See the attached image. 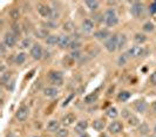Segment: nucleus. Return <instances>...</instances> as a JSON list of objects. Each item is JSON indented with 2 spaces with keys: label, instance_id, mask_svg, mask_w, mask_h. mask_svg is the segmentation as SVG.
Returning <instances> with one entry per match:
<instances>
[{
  "label": "nucleus",
  "instance_id": "1",
  "mask_svg": "<svg viewBox=\"0 0 156 137\" xmlns=\"http://www.w3.org/2000/svg\"><path fill=\"white\" fill-rule=\"evenodd\" d=\"M105 23L108 27H113V26L117 25L119 18H117L116 12L113 8H109V9L106 11V13H105Z\"/></svg>",
  "mask_w": 156,
  "mask_h": 137
},
{
  "label": "nucleus",
  "instance_id": "2",
  "mask_svg": "<svg viewBox=\"0 0 156 137\" xmlns=\"http://www.w3.org/2000/svg\"><path fill=\"white\" fill-rule=\"evenodd\" d=\"M119 47V37L117 35H112L109 39H107L105 41V48L109 52V53H113L115 52Z\"/></svg>",
  "mask_w": 156,
  "mask_h": 137
},
{
  "label": "nucleus",
  "instance_id": "3",
  "mask_svg": "<svg viewBox=\"0 0 156 137\" xmlns=\"http://www.w3.org/2000/svg\"><path fill=\"white\" fill-rule=\"evenodd\" d=\"M48 77H49V81L55 86H62L63 84V75L61 72H51Z\"/></svg>",
  "mask_w": 156,
  "mask_h": 137
},
{
  "label": "nucleus",
  "instance_id": "4",
  "mask_svg": "<svg viewBox=\"0 0 156 137\" xmlns=\"http://www.w3.org/2000/svg\"><path fill=\"white\" fill-rule=\"evenodd\" d=\"M42 55H44V49H42L41 45H39V44H34V45L32 46L31 56L34 59V60H40V59H42Z\"/></svg>",
  "mask_w": 156,
  "mask_h": 137
},
{
  "label": "nucleus",
  "instance_id": "5",
  "mask_svg": "<svg viewBox=\"0 0 156 137\" xmlns=\"http://www.w3.org/2000/svg\"><path fill=\"white\" fill-rule=\"evenodd\" d=\"M130 13L134 18H139L141 16V14L143 13V5L139 2V1H135L132 4V7H130Z\"/></svg>",
  "mask_w": 156,
  "mask_h": 137
},
{
  "label": "nucleus",
  "instance_id": "6",
  "mask_svg": "<svg viewBox=\"0 0 156 137\" xmlns=\"http://www.w3.org/2000/svg\"><path fill=\"white\" fill-rule=\"evenodd\" d=\"M4 44H5V46L8 47V48L14 47L16 44V34H13L12 32H11V33H9V32L6 33L5 37H4Z\"/></svg>",
  "mask_w": 156,
  "mask_h": 137
},
{
  "label": "nucleus",
  "instance_id": "7",
  "mask_svg": "<svg viewBox=\"0 0 156 137\" xmlns=\"http://www.w3.org/2000/svg\"><path fill=\"white\" fill-rule=\"evenodd\" d=\"M123 129V125H122V123L119 121H114L112 122L109 125H108V131H109L110 134H113V135H116V134H120L121 131Z\"/></svg>",
  "mask_w": 156,
  "mask_h": 137
},
{
  "label": "nucleus",
  "instance_id": "8",
  "mask_svg": "<svg viewBox=\"0 0 156 137\" xmlns=\"http://www.w3.org/2000/svg\"><path fill=\"white\" fill-rule=\"evenodd\" d=\"M28 114H30V109L26 106H23L21 108H19V110L16 113V117L18 121L23 122L28 117Z\"/></svg>",
  "mask_w": 156,
  "mask_h": 137
},
{
  "label": "nucleus",
  "instance_id": "9",
  "mask_svg": "<svg viewBox=\"0 0 156 137\" xmlns=\"http://www.w3.org/2000/svg\"><path fill=\"white\" fill-rule=\"evenodd\" d=\"M144 53V49L141 47V46H133V47H130L129 49H128V55L129 56H132V58H140L142 56Z\"/></svg>",
  "mask_w": 156,
  "mask_h": 137
},
{
  "label": "nucleus",
  "instance_id": "10",
  "mask_svg": "<svg viewBox=\"0 0 156 137\" xmlns=\"http://www.w3.org/2000/svg\"><path fill=\"white\" fill-rule=\"evenodd\" d=\"M38 12H39V14L41 16H44V18H49L51 16V13H52V8L49 7V6H47V5H44V4H40L38 5Z\"/></svg>",
  "mask_w": 156,
  "mask_h": 137
},
{
  "label": "nucleus",
  "instance_id": "11",
  "mask_svg": "<svg viewBox=\"0 0 156 137\" xmlns=\"http://www.w3.org/2000/svg\"><path fill=\"white\" fill-rule=\"evenodd\" d=\"M94 37L98 39V40H107L112 35H110V32L108 30H100L94 33Z\"/></svg>",
  "mask_w": 156,
  "mask_h": 137
},
{
  "label": "nucleus",
  "instance_id": "12",
  "mask_svg": "<svg viewBox=\"0 0 156 137\" xmlns=\"http://www.w3.org/2000/svg\"><path fill=\"white\" fill-rule=\"evenodd\" d=\"M81 28H82V32H85V33H92L94 30V23L90 19H86L82 21Z\"/></svg>",
  "mask_w": 156,
  "mask_h": 137
},
{
  "label": "nucleus",
  "instance_id": "13",
  "mask_svg": "<svg viewBox=\"0 0 156 137\" xmlns=\"http://www.w3.org/2000/svg\"><path fill=\"white\" fill-rule=\"evenodd\" d=\"M87 128H88L87 121L81 120V121H79L78 123L75 124V132H78V134H83L87 130Z\"/></svg>",
  "mask_w": 156,
  "mask_h": 137
},
{
  "label": "nucleus",
  "instance_id": "14",
  "mask_svg": "<svg viewBox=\"0 0 156 137\" xmlns=\"http://www.w3.org/2000/svg\"><path fill=\"white\" fill-rule=\"evenodd\" d=\"M70 38L68 35H60L59 37V42H58V46L60 48H66V47H69L70 45Z\"/></svg>",
  "mask_w": 156,
  "mask_h": 137
},
{
  "label": "nucleus",
  "instance_id": "15",
  "mask_svg": "<svg viewBox=\"0 0 156 137\" xmlns=\"http://www.w3.org/2000/svg\"><path fill=\"white\" fill-rule=\"evenodd\" d=\"M58 94H59V90L54 88V87H47L44 89V95L46 96V97H56L58 96Z\"/></svg>",
  "mask_w": 156,
  "mask_h": 137
},
{
  "label": "nucleus",
  "instance_id": "16",
  "mask_svg": "<svg viewBox=\"0 0 156 137\" xmlns=\"http://www.w3.org/2000/svg\"><path fill=\"white\" fill-rule=\"evenodd\" d=\"M60 129V123L56 120H52V121L48 122L47 124V130L51 131V132H56L58 130Z\"/></svg>",
  "mask_w": 156,
  "mask_h": 137
},
{
  "label": "nucleus",
  "instance_id": "17",
  "mask_svg": "<svg viewBox=\"0 0 156 137\" xmlns=\"http://www.w3.org/2000/svg\"><path fill=\"white\" fill-rule=\"evenodd\" d=\"M135 110L137 111V113H144L146 110H147V103H146V101H143V100H141V101H136L135 102Z\"/></svg>",
  "mask_w": 156,
  "mask_h": 137
},
{
  "label": "nucleus",
  "instance_id": "18",
  "mask_svg": "<svg viewBox=\"0 0 156 137\" xmlns=\"http://www.w3.org/2000/svg\"><path fill=\"white\" fill-rule=\"evenodd\" d=\"M59 37L60 35H55V34H49V37L45 40L46 41V45L48 46H55L59 42Z\"/></svg>",
  "mask_w": 156,
  "mask_h": 137
},
{
  "label": "nucleus",
  "instance_id": "19",
  "mask_svg": "<svg viewBox=\"0 0 156 137\" xmlns=\"http://www.w3.org/2000/svg\"><path fill=\"white\" fill-rule=\"evenodd\" d=\"M92 127H93L94 130H96V131L100 132L105 128V122L102 121V120H94L93 123H92Z\"/></svg>",
  "mask_w": 156,
  "mask_h": 137
},
{
  "label": "nucleus",
  "instance_id": "20",
  "mask_svg": "<svg viewBox=\"0 0 156 137\" xmlns=\"http://www.w3.org/2000/svg\"><path fill=\"white\" fill-rule=\"evenodd\" d=\"M75 115L73 114H67L65 117L62 118V123L65 125H70V124H73L74 122H75Z\"/></svg>",
  "mask_w": 156,
  "mask_h": 137
},
{
  "label": "nucleus",
  "instance_id": "21",
  "mask_svg": "<svg viewBox=\"0 0 156 137\" xmlns=\"http://www.w3.org/2000/svg\"><path fill=\"white\" fill-rule=\"evenodd\" d=\"M96 100H98V93H92V94H88L86 97H85V103L92 104Z\"/></svg>",
  "mask_w": 156,
  "mask_h": 137
},
{
  "label": "nucleus",
  "instance_id": "22",
  "mask_svg": "<svg viewBox=\"0 0 156 137\" xmlns=\"http://www.w3.org/2000/svg\"><path fill=\"white\" fill-rule=\"evenodd\" d=\"M99 1H96V0H87L86 1V6L90 11H96L98 8H99Z\"/></svg>",
  "mask_w": 156,
  "mask_h": 137
},
{
  "label": "nucleus",
  "instance_id": "23",
  "mask_svg": "<svg viewBox=\"0 0 156 137\" xmlns=\"http://www.w3.org/2000/svg\"><path fill=\"white\" fill-rule=\"evenodd\" d=\"M35 35L40 39H45L46 40L48 37H49V34H48V30L47 28H40L35 32Z\"/></svg>",
  "mask_w": 156,
  "mask_h": 137
},
{
  "label": "nucleus",
  "instance_id": "24",
  "mask_svg": "<svg viewBox=\"0 0 156 137\" xmlns=\"http://www.w3.org/2000/svg\"><path fill=\"white\" fill-rule=\"evenodd\" d=\"M130 96H132V94L129 93V91H121L120 94H119V96H117V99L119 101H121V102H126V101H128V100L130 99Z\"/></svg>",
  "mask_w": 156,
  "mask_h": 137
},
{
  "label": "nucleus",
  "instance_id": "25",
  "mask_svg": "<svg viewBox=\"0 0 156 137\" xmlns=\"http://www.w3.org/2000/svg\"><path fill=\"white\" fill-rule=\"evenodd\" d=\"M106 113H107V116H108L109 118H116L117 115H119V113H117V109H116V108H114V107H110V108H108Z\"/></svg>",
  "mask_w": 156,
  "mask_h": 137
},
{
  "label": "nucleus",
  "instance_id": "26",
  "mask_svg": "<svg viewBox=\"0 0 156 137\" xmlns=\"http://www.w3.org/2000/svg\"><path fill=\"white\" fill-rule=\"evenodd\" d=\"M127 41H128L127 37H126L125 34H121V35L119 37V47H117V49H122V48L127 45Z\"/></svg>",
  "mask_w": 156,
  "mask_h": 137
},
{
  "label": "nucleus",
  "instance_id": "27",
  "mask_svg": "<svg viewBox=\"0 0 156 137\" xmlns=\"http://www.w3.org/2000/svg\"><path fill=\"white\" fill-rule=\"evenodd\" d=\"M9 16H11L13 20H18L19 16H20V9L18 7L12 8V9L9 11Z\"/></svg>",
  "mask_w": 156,
  "mask_h": 137
},
{
  "label": "nucleus",
  "instance_id": "28",
  "mask_svg": "<svg viewBox=\"0 0 156 137\" xmlns=\"http://www.w3.org/2000/svg\"><path fill=\"white\" fill-rule=\"evenodd\" d=\"M128 124L132 125V127H136V125H140V120L134 116V115H130L129 118H128Z\"/></svg>",
  "mask_w": 156,
  "mask_h": 137
},
{
  "label": "nucleus",
  "instance_id": "29",
  "mask_svg": "<svg viewBox=\"0 0 156 137\" xmlns=\"http://www.w3.org/2000/svg\"><path fill=\"white\" fill-rule=\"evenodd\" d=\"M134 40H135V42H137V44H143V42H146V41H147V37H146L144 34L137 33V34H135Z\"/></svg>",
  "mask_w": 156,
  "mask_h": 137
},
{
  "label": "nucleus",
  "instance_id": "30",
  "mask_svg": "<svg viewBox=\"0 0 156 137\" xmlns=\"http://www.w3.org/2000/svg\"><path fill=\"white\" fill-rule=\"evenodd\" d=\"M74 30H75V25L72 21H67V23H63V30L65 32H74Z\"/></svg>",
  "mask_w": 156,
  "mask_h": 137
},
{
  "label": "nucleus",
  "instance_id": "31",
  "mask_svg": "<svg viewBox=\"0 0 156 137\" xmlns=\"http://www.w3.org/2000/svg\"><path fill=\"white\" fill-rule=\"evenodd\" d=\"M25 61H26V54L25 53L16 54V65H23Z\"/></svg>",
  "mask_w": 156,
  "mask_h": 137
},
{
  "label": "nucleus",
  "instance_id": "32",
  "mask_svg": "<svg viewBox=\"0 0 156 137\" xmlns=\"http://www.w3.org/2000/svg\"><path fill=\"white\" fill-rule=\"evenodd\" d=\"M31 45H32V40L30 38H26L20 42V48L21 49H26V48H28Z\"/></svg>",
  "mask_w": 156,
  "mask_h": 137
},
{
  "label": "nucleus",
  "instance_id": "33",
  "mask_svg": "<svg viewBox=\"0 0 156 137\" xmlns=\"http://www.w3.org/2000/svg\"><path fill=\"white\" fill-rule=\"evenodd\" d=\"M81 47V42L78 41V40H74V41H72L69 45V48L72 49V52H74V51H79V48Z\"/></svg>",
  "mask_w": 156,
  "mask_h": 137
},
{
  "label": "nucleus",
  "instance_id": "34",
  "mask_svg": "<svg viewBox=\"0 0 156 137\" xmlns=\"http://www.w3.org/2000/svg\"><path fill=\"white\" fill-rule=\"evenodd\" d=\"M127 61H128V54H122V55H120V58H119V66H125L126 63H127Z\"/></svg>",
  "mask_w": 156,
  "mask_h": 137
},
{
  "label": "nucleus",
  "instance_id": "35",
  "mask_svg": "<svg viewBox=\"0 0 156 137\" xmlns=\"http://www.w3.org/2000/svg\"><path fill=\"white\" fill-rule=\"evenodd\" d=\"M56 137H68V130L66 128H60L56 131Z\"/></svg>",
  "mask_w": 156,
  "mask_h": 137
},
{
  "label": "nucleus",
  "instance_id": "36",
  "mask_svg": "<svg viewBox=\"0 0 156 137\" xmlns=\"http://www.w3.org/2000/svg\"><path fill=\"white\" fill-rule=\"evenodd\" d=\"M9 80H11L9 73H4V74H1V83L4 84V86L9 83Z\"/></svg>",
  "mask_w": 156,
  "mask_h": 137
},
{
  "label": "nucleus",
  "instance_id": "37",
  "mask_svg": "<svg viewBox=\"0 0 156 137\" xmlns=\"http://www.w3.org/2000/svg\"><path fill=\"white\" fill-rule=\"evenodd\" d=\"M140 132L142 135H147L149 132V127L147 123H141L140 125Z\"/></svg>",
  "mask_w": 156,
  "mask_h": 137
},
{
  "label": "nucleus",
  "instance_id": "38",
  "mask_svg": "<svg viewBox=\"0 0 156 137\" xmlns=\"http://www.w3.org/2000/svg\"><path fill=\"white\" fill-rule=\"evenodd\" d=\"M12 33L16 34V35H19L21 33V28H20V25L19 23H13L12 25Z\"/></svg>",
  "mask_w": 156,
  "mask_h": 137
},
{
  "label": "nucleus",
  "instance_id": "39",
  "mask_svg": "<svg viewBox=\"0 0 156 137\" xmlns=\"http://www.w3.org/2000/svg\"><path fill=\"white\" fill-rule=\"evenodd\" d=\"M154 28H155V26L153 23H146L143 25V30L144 32H153Z\"/></svg>",
  "mask_w": 156,
  "mask_h": 137
},
{
  "label": "nucleus",
  "instance_id": "40",
  "mask_svg": "<svg viewBox=\"0 0 156 137\" xmlns=\"http://www.w3.org/2000/svg\"><path fill=\"white\" fill-rule=\"evenodd\" d=\"M58 18H59V12H58L56 9H54V8H52V13H51V16H49V19L54 21L55 19H58Z\"/></svg>",
  "mask_w": 156,
  "mask_h": 137
},
{
  "label": "nucleus",
  "instance_id": "41",
  "mask_svg": "<svg viewBox=\"0 0 156 137\" xmlns=\"http://www.w3.org/2000/svg\"><path fill=\"white\" fill-rule=\"evenodd\" d=\"M70 58H72L73 60L80 59V58H81V53H80L79 51H74V52H72V54H70Z\"/></svg>",
  "mask_w": 156,
  "mask_h": 137
},
{
  "label": "nucleus",
  "instance_id": "42",
  "mask_svg": "<svg viewBox=\"0 0 156 137\" xmlns=\"http://www.w3.org/2000/svg\"><path fill=\"white\" fill-rule=\"evenodd\" d=\"M44 26H46L47 28H56V23L55 21H48V23H45Z\"/></svg>",
  "mask_w": 156,
  "mask_h": 137
},
{
  "label": "nucleus",
  "instance_id": "43",
  "mask_svg": "<svg viewBox=\"0 0 156 137\" xmlns=\"http://www.w3.org/2000/svg\"><path fill=\"white\" fill-rule=\"evenodd\" d=\"M149 11H150V13H153V14H155V13H156V1H154V2L150 5Z\"/></svg>",
  "mask_w": 156,
  "mask_h": 137
},
{
  "label": "nucleus",
  "instance_id": "44",
  "mask_svg": "<svg viewBox=\"0 0 156 137\" xmlns=\"http://www.w3.org/2000/svg\"><path fill=\"white\" fill-rule=\"evenodd\" d=\"M0 53H1V55H2V56L6 54V46H5V44H4V42L0 45Z\"/></svg>",
  "mask_w": 156,
  "mask_h": 137
},
{
  "label": "nucleus",
  "instance_id": "45",
  "mask_svg": "<svg viewBox=\"0 0 156 137\" xmlns=\"http://www.w3.org/2000/svg\"><path fill=\"white\" fill-rule=\"evenodd\" d=\"M150 82H151V84L156 86V72H154V73L150 75Z\"/></svg>",
  "mask_w": 156,
  "mask_h": 137
},
{
  "label": "nucleus",
  "instance_id": "46",
  "mask_svg": "<svg viewBox=\"0 0 156 137\" xmlns=\"http://www.w3.org/2000/svg\"><path fill=\"white\" fill-rule=\"evenodd\" d=\"M73 96H74V95H70L69 97H68V99H67L66 101H65V103H63V107H66L67 104H68V103H69V101H70L72 99H73Z\"/></svg>",
  "mask_w": 156,
  "mask_h": 137
},
{
  "label": "nucleus",
  "instance_id": "47",
  "mask_svg": "<svg viewBox=\"0 0 156 137\" xmlns=\"http://www.w3.org/2000/svg\"><path fill=\"white\" fill-rule=\"evenodd\" d=\"M153 109H154V111H156V101L153 103Z\"/></svg>",
  "mask_w": 156,
  "mask_h": 137
},
{
  "label": "nucleus",
  "instance_id": "48",
  "mask_svg": "<svg viewBox=\"0 0 156 137\" xmlns=\"http://www.w3.org/2000/svg\"><path fill=\"white\" fill-rule=\"evenodd\" d=\"M7 137H18V136H16V135H14V134H9Z\"/></svg>",
  "mask_w": 156,
  "mask_h": 137
},
{
  "label": "nucleus",
  "instance_id": "49",
  "mask_svg": "<svg viewBox=\"0 0 156 137\" xmlns=\"http://www.w3.org/2000/svg\"><path fill=\"white\" fill-rule=\"evenodd\" d=\"M154 131H155V134H156V124H155V127H154Z\"/></svg>",
  "mask_w": 156,
  "mask_h": 137
},
{
  "label": "nucleus",
  "instance_id": "50",
  "mask_svg": "<svg viewBox=\"0 0 156 137\" xmlns=\"http://www.w3.org/2000/svg\"><path fill=\"white\" fill-rule=\"evenodd\" d=\"M102 137H108V136H107V135H103V136H102Z\"/></svg>",
  "mask_w": 156,
  "mask_h": 137
},
{
  "label": "nucleus",
  "instance_id": "51",
  "mask_svg": "<svg viewBox=\"0 0 156 137\" xmlns=\"http://www.w3.org/2000/svg\"><path fill=\"white\" fill-rule=\"evenodd\" d=\"M150 137H156V135H153V136H150Z\"/></svg>",
  "mask_w": 156,
  "mask_h": 137
}]
</instances>
